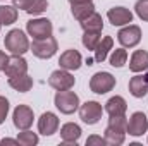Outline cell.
Returning <instances> with one entry per match:
<instances>
[{
    "label": "cell",
    "instance_id": "cell-1",
    "mask_svg": "<svg viewBox=\"0 0 148 146\" xmlns=\"http://www.w3.org/2000/svg\"><path fill=\"white\" fill-rule=\"evenodd\" d=\"M3 45H5V48H7L12 55H24V53L29 50V46H31L28 36H26L21 29H10V31L5 35Z\"/></svg>",
    "mask_w": 148,
    "mask_h": 146
},
{
    "label": "cell",
    "instance_id": "cell-2",
    "mask_svg": "<svg viewBox=\"0 0 148 146\" xmlns=\"http://www.w3.org/2000/svg\"><path fill=\"white\" fill-rule=\"evenodd\" d=\"M53 102H55V107L60 110V113H66V115H71L79 108V96L71 89L57 91Z\"/></svg>",
    "mask_w": 148,
    "mask_h": 146
},
{
    "label": "cell",
    "instance_id": "cell-3",
    "mask_svg": "<svg viewBox=\"0 0 148 146\" xmlns=\"http://www.w3.org/2000/svg\"><path fill=\"white\" fill-rule=\"evenodd\" d=\"M29 50L33 52V55L38 59H52L57 50H59V45H57V40L53 36L48 38H41V40H35L29 46Z\"/></svg>",
    "mask_w": 148,
    "mask_h": 146
},
{
    "label": "cell",
    "instance_id": "cell-4",
    "mask_svg": "<svg viewBox=\"0 0 148 146\" xmlns=\"http://www.w3.org/2000/svg\"><path fill=\"white\" fill-rule=\"evenodd\" d=\"M115 88V77L110 72H97L90 79V89L97 95H105Z\"/></svg>",
    "mask_w": 148,
    "mask_h": 146
},
{
    "label": "cell",
    "instance_id": "cell-5",
    "mask_svg": "<svg viewBox=\"0 0 148 146\" xmlns=\"http://www.w3.org/2000/svg\"><path fill=\"white\" fill-rule=\"evenodd\" d=\"M28 35L33 36V40H41V38H48L52 36L53 26L47 17H38V19H31L26 24Z\"/></svg>",
    "mask_w": 148,
    "mask_h": 146
},
{
    "label": "cell",
    "instance_id": "cell-6",
    "mask_svg": "<svg viewBox=\"0 0 148 146\" xmlns=\"http://www.w3.org/2000/svg\"><path fill=\"white\" fill-rule=\"evenodd\" d=\"M76 83L74 76L71 74V71H66V69H59V71H53L48 77V84L57 89V91H66V89H71Z\"/></svg>",
    "mask_w": 148,
    "mask_h": 146
},
{
    "label": "cell",
    "instance_id": "cell-7",
    "mask_svg": "<svg viewBox=\"0 0 148 146\" xmlns=\"http://www.w3.org/2000/svg\"><path fill=\"white\" fill-rule=\"evenodd\" d=\"M103 115V108L98 102H86L79 107V117L84 124L88 126H95Z\"/></svg>",
    "mask_w": 148,
    "mask_h": 146
},
{
    "label": "cell",
    "instance_id": "cell-8",
    "mask_svg": "<svg viewBox=\"0 0 148 146\" xmlns=\"http://www.w3.org/2000/svg\"><path fill=\"white\" fill-rule=\"evenodd\" d=\"M117 40L124 48H133L141 41V29L136 24H126V28H122L117 33Z\"/></svg>",
    "mask_w": 148,
    "mask_h": 146
},
{
    "label": "cell",
    "instance_id": "cell-9",
    "mask_svg": "<svg viewBox=\"0 0 148 146\" xmlns=\"http://www.w3.org/2000/svg\"><path fill=\"white\" fill-rule=\"evenodd\" d=\"M33 110L29 108L28 105H17L14 108V113H12V122L14 126L19 129V131H24V129H29L33 126Z\"/></svg>",
    "mask_w": 148,
    "mask_h": 146
},
{
    "label": "cell",
    "instance_id": "cell-10",
    "mask_svg": "<svg viewBox=\"0 0 148 146\" xmlns=\"http://www.w3.org/2000/svg\"><path fill=\"white\" fill-rule=\"evenodd\" d=\"M147 129H148L147 115L143 112H134L129 117V120H127V132H129V136H134V138L143 136L147 132Z\"/></svg>",
    "mask_w": 148,
    "mask_h": 146
},
{
    "label": "cell",
    "instance_id": "cell-11",
    "mask_svg": "<svg viewBox=\"0 0 148 146\" xmlns=\"http://www.w3.org/2000/svg\"><path fill=\"white\" fill-rule=\"evenodd\" d=\"M59 129V117L52 112H45L41 113V117L38 119V131L43 136H52L55 134Z\"/></svg>",
    "mask_w": 148,
    "mask_h": 146
},
{
    "label": "cell",
    "instance_id": "cell-12",
    "mask_svg": "<svg viewBox=\"0 0 148 146\" xmlns=\"http://www.w3.org/2000/svg\"><path fill=\"white\" fill-rule=\"evenodd\" d=\"M3 72L7 74V77L28 74V62L23 59V55H12V57H9V62H7Z\"/></svg>",
    "mask_w": 148,
    "mask_h": 146
},
{
    "label": "cell",
    "instance_id": "cell-13",
    "mask_svg": "<svg viewBox=\"0 0 148 146\" xmlns=\"http://www.w3.org/2000/svg\"><path fill=\"white\" fill-rule=\"evenodd\" d=\"M107 17L112 26H126L133 23V12L126 7H114L107 12Z\"/></svg>",
    "mask_w": 148,
    "mask_h": 146
},
{
    "label": "cell",
    "instance_id": "cell-14",
    "mask_svg": "<svg viewBox=\"0 0 148 146\" xmlns=\"http://www.w3.org/2000/svg\"><path fill=\"white\" fill-rule=\"evenodd\" d=\"M59 64H60V69H66V71H77L83 64V57L77 50H66L60 59H59Z\"/></svg>",
    "mask_w": 148,
    "mask_h": 146
},
{
    "label": "cell",
    "instance_id": "cell-15",
    "mask_svg": "<svg viewBox=\"0 0 148 146\" xmlns=\"http://www.w3.org/2000/svg\"><path fill=\"white\" fill-rule=\"evenodd\" d=\"M81 138V127L74 122H67L60 127V139L64 143H73L76 145Z\"/></svg>",
    "mask_w": 148,
    "mask_h": 146
},
{
    "label": "cell",
    "instance_id": "cell-16",
    "mask_svg": "<svg viewBox=\"0 0 148 146\" xmlns=\"http://www.w3.org/2000/svg\"><path fill=\"white\" fill-rule=\"evenodd\" d=\"M129 69L136 74L147 71L148 69V52H145V50H136V52L131 55Z\"/></svg>",
    "mask_w": 148,
    "mask_h": 146
},
{
    "label": "cell",
    "instance_id": "cell-17",
    "mask_svg": "<svg viewBox=\"0 0 148 146\" xmlns=\"http://www.w3.org/2000/svg\"><path fill=\"white\" fill-rule=\"evenodd\" d=\"M112 46H114V40H112V36L100 38V41H98L97 48L93 50V52H95L93 60H95V62H98V64H102V62L107 59V55H109V52L112 50Z\"/></svg>",
    "mask_w": 148,
    "mask_h": 146
},
{
    "label": "cell",
    "instance_id": "cell-18",
    "mask_svg": "<svg viewBox=\"0 0 148 146\" xmlns=\"http://www.w3.org/2000/svg\"><path fill=\"white\" fill-rule=\"evenodd\" d=\"M129 93L134 98H143L148 93V81L145 76H134L129 81Z\"/></svg>",
    "mask_w": 148,
    "mask_h": 146
},
{
    "label": "cell",
    "instance_id": "cell-19",
    "mask_svg": "<svg viewBox=\"0 0 148 146\" xmlns=\"http://www.w3.org/2000/svg\"><path fill=\"white\" fill-rule=\"evenodd\" d=\"M81 28L83 31H90V33H102L103 29V19L100 14L93 12L91 16H88L86 19L81 21Z\"/></svg>",
    "mask_w": 148,
    "mask_h": 146
},
{
    "label": "cell",
    "instance_id": "cell-20",
    "mask_svg": "<svg viewBox=\"0 0 148 146\" xmlns=\"http://www.w3.org/2000/svg\"><path fill=\"white\" fill-rule=\"evenodd\" d=\"M127 110V103L122 96H112L110 100L105 103V112L109 115H124Z\"/></svg>",
    "mask_w": 148,
    "mask_h": 146
},
{
    "label": "cell",
    "instance_id": "cell-21",
    "mask_svg": "<svg viewBox=\"0 0 148 146\" xmlns=\"http://www.w3.org/2000/svg\"><path fill=\"white\" fill-rule=\"evenodd\" d=\"M9 86L19 93H26L33 88V79L28 76V74H23V76H16V77H9Z\"/></svg>",
    "mask_w": 148,
    "mask_h": 146
},
{
    "label": "cell",
    "instance_id": "cell-22",
    "mask_svg": "<svg viewBox=\"0 0 148 146\" xmlns=\"http://www.w3.org/2000/svg\"><path fill=\"white\" fill-rule=\"evenodd\" d=\"M71 12H73L74 19H77L79 23L83 19H86L88 16H91L95 12V5L93 2H86V3H74L71 5Z\"/></svg>",
    "mask_w": 148,
    "mask_h": 146
},
{
    "label": "cell",
    "instance_id": "cell-23",
    "mask_svg": "<svg viewBox=\"0 0 148 146\" xmlns=\"http://www.w3.org/2000/svg\"><path fill=\"white\" fill-rule=\"evenodd\" d=\"M17 21V9L14 5H0V24L9 26Z\"/></svg>",
    "mask_w": 148,
    "mask_h": 146
},
{
    "label": "cell",
    "instance_id": "cell-24",
    "mask_svg": "<svg viewBox=\"0 0 148 146\" xmlns=\"http://www.w3.org/2000/svg\"><path fill=\"white\" fill-rule=\"evenodd\" d=\"M105 141H107V145L110 146H119L124 143V139H126V132H122V131H117V129H112L107 126V129H105Z\"/></svg>",
    "mask_w": 148,
    "mask_h": 146
},
{
    "label": "cell",
    "instance_id": "cell-25",
    "mask_svg": "<svg viewBox=\"0 0 148 146\" xmlns=\"http://www.w3.org/2000/svg\"><path fill=\"white\" fill-rule=\"evenodd\" d=\"M126 62H127V52L124 50V46L112 52V55H110V65L112 67H122Z\"/></svg>",
    "mask_w": 148,
    "mask_h": 146
},
{
    "label": "cell",
    "instance_id": "cell-26",
    "mask_svg": "<svg viewBox=\"0 0 148 146\" xmlns=\"http://www.w3.org/2000/svg\"><path fill=\"white\" fill-rule=\"evenodd\" d=\"M17 141H19V145H23V146H35V145H38V136L35 132H31L29 129H24V131L19 132Z\"/></svg>",
    "mask_w": 148,
    "mask_h": 146
},
{
    "label": "cell",
    "instance_id": "cell-27",
    "mask_svg": "<svg viewBox=\"0 0 148 146\" xmlns=\"http://www.w3.org/2000/svg\"><path fill=\"white\" fill-rule=\"evenodd\" d=\"M109 127L122 131V132H127V119L124 115H112L109 119Z\"/></svg>",
    "mask_w": 148,
    "mask_h": 146
},
{
    "label": "cell",
    "instance_id": "cell-28",
    "mask_svg": "<svg viewBox=\"0 0 148 146\" xmlns=\"http://www.w3.org/2000/svg\"><path fill=\"white\" fill-rule=\"evenodd\" d=\"M100 33H90V31H84V35H83V45L88 48V50H95L97 48V45H98V41H100Z\"/></svg>",
    "mask_w": 148,
    "mask_h": 146
},
{
    "label": "cell",
    "instance_id": "cell-29",
    "mask_svg": "<svg viewBox=\"0 0 148 146\" xmlns=\"http://www.w3.org/2000/svg\"><path fill=\"white\" fill-rule=\"evenodd\" d=\"M48 7V2L47 0H33V3L29 5V9L26 10L29 16H40L41 12H45Z\"/></svg>",
    "mask_w": 148,
    "mask_h": 146
},
{
    "label": "cell",
    "instance_id": "cell-30",
    "mask_svg": "<svg viewBox=\"0 0 148 146\" xmlns=\"http://www.w3.org/2000/svg\"><path fill=\"white\" fill-rule=\"evenodd\" d=\"M134 12L141 21H148V0H138L134 5Z\"/></svg>",
    "mask_w": 148,
    "mask_h": 146
},
{
    "label": "cell",
    "instance_id": "cell-31",
    "mask_svg": "<svg viewBox=\"0 0 148 146\" xmlns=\"http://www.w3.org/2000/svg\"><path fill=\"white\" fill-rule=\"evenodd\" d=\"M7 113H9V100L5 96H0V124H3Z\"/></svg>",
    "mask_w": 148,
    "mask_h": 146
},
{
    "label": "cell",
    "instance_id": "cell-32",
    "mask_svg": "<svg viewBox=\"0 0 148 146\" xmlns=\"http://www.w3.org/2000/svg\"><path fill=\"white\" fill-rule=\"evenodd\" d=\"M93 145H107V141H105V138H102V136H90L88 139H86V146H93Z\"/></svg>",
    "mask_w": 148,
    "mask_h": 146
},
{
    "label": "cell",
    "instance_id": "cell-33",
    "mask_svg": "<svg viewBox=\"0 0 148 146\" xmlns=\"http://www.w3.org/2000/svg\"><path fill=\"white\" fill-rule=\"evenodd\" d=\"M12 3H14V7H16V9L28 10V9H29V5L33 3V0H12Z\"/></svg>",
    "mask_w": 148,
    "mask_h": 146
},
{
    "label": "cell",
    "instance_id": "cell-34",
    "mask_svg": "<svg viewBox=\"0 0 148 146\" xmlns=\"http://www.w3.org/2000/svg\"><path fill=\"white\" fill-rule=\"evenodd\" d=\"M7 62H9V57L5 55V52H2V50H0V71H3V69H5Z\"/></svg>",
    "mask_w": 148,
    "mask_h": 146
},
{
    "label": "cell",
    "instance_id": "cell-35",
    "mask_svg": "<svg viewBox=\"0 0 148 146\" xmlns=\"http://www.w3.org/2000/svg\"><path fill=\"white\" fill-rule=\"evenodd\" d=\"M0 145L2 146H5V145H19V141H17V139H9V138H5V139L0 141Z\"/></svg>",
    "mask_w": 148,
    "mask_h": 146
},
{
    "label": "cell",
    "instance_id": "cell-36",
    "mask_svg": "<svg viewBox=\"0 0 148 146\" xmlns=\"http://www.w3.org/2000/svg\"><path fill=\"white\" fill-rule=\"evenodd\" d=\"M86 2H93V0H69L71 5H74V3H86Z\"/></svg>",
    "mask_w": 148,
    "mask_h": 146
},
{
    "label": "cell",
    "instance_id": "cell-37",
    "mask_svg": "<svg viewBox=\"0 0 148 146\" xmlns=\"http://www.w3.org/2000/svg\"><path fill=\"white\" fill-rule=\"evenodd\" d=\"M145 77H147V81H148V74H147V76H145Z\"/></svg>",
    "mask_w": 148,
    "mask_h": 146
},
{
    "label": "cell",
    "instance_id": "cell-38",
    "mask_svg": "<svg viewBox=\"0 0 148 146\" xmlns=\"http://www.w3.org/2000/svg\"><path fill=\"white\" fill-rule=\"evenodd\" d=\"M0 26H2V24H0Z\"/></svg>",
    "mask_w": 148,
    "mask_h": 146
}]
</instances>
